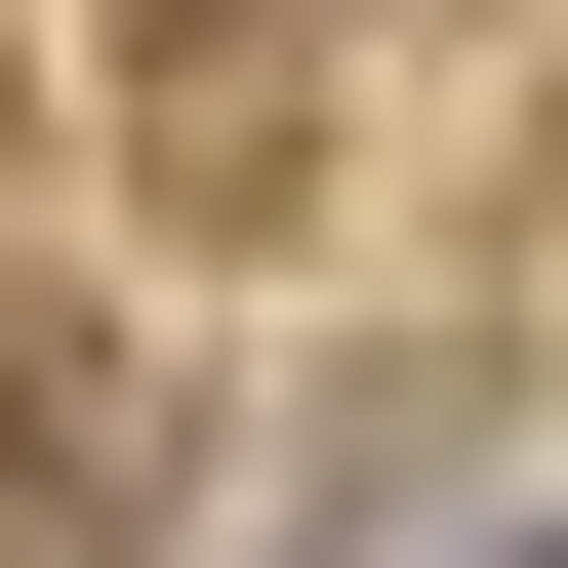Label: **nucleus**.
<instances>
[{
    "mask_svg": "<svg viewBox=\"0 0 568 568\" xmlns=\"http://www.w3.org/2000/svg\"><path fill=\"white\" fill-rule=\"evenodd\" d=\"M0 568H163V528H122V325L41 244H0Z\"/></svg>",
    "mask_w": 568,
    "mask_h": 568,
    "instance_id": "f257e3e1",
    "label": "nucleus"
}]
</instances>
